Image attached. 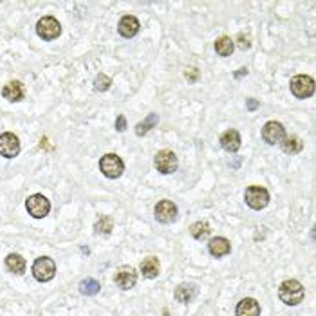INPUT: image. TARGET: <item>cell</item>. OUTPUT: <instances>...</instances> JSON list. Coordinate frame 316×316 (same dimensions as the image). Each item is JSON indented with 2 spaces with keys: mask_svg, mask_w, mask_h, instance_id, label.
I'll list each match as a JSON object with an SVG mask.
<instances>
[{
  "mask_svg": "<svg viewBox=\"0 0 316 316\" xmlns=\"http://www.w3.org/2000/svg\"><path fill=\"white\" fill-rule=\"evenodd\" d=\"M278 296L285 305H298L304 300V285L298 280H285L278 287Z\"/></svg>",
  "mask_w": 316,
  "mask_h": 316,
  "instance_id": "obj_1",
  "label": "cell"
},
{
  "mask_svg": "<svg viewBox=\"0 0 316 316\" xmlns=\"http://www.w3.org/2000/svg\"><path fill=\"white\" fill-rule=\"evenodd\" d=\"M99 170H101V174L105 177H109V179H118L121 177L123 174V170H125V163H123V159L120 156H116V154H105L101 161H99Z\"/></svg>",
  "mask_w": 316,
  "mask_h": 316,
  "instance_id": "obj_2",
  "label": "cell"
},
{
  "mask_svg": "<svg viewBox=\"0 0 316 316\" xmlns=\"http://www.w3.org/2000/svg\"><path fill=\"white\" fill-rule=\"evenodd\" d=\"M33 275L38 282H49L56 275V264L49 256H40L33 264Z\"/></svg>",
  "mask_w": 316,
  "mask_h": 316,
  "instance_id": "obj_3",
  "label": "cell"
},
{
  "mask_svg": "<svg viewBox=\"0 0 316 316\" xmlns=\"http://www.w3.org/2000/svg\"><path fill=\"white\" fill-rule=\"evenodd\" d=\"M26 208L31 217L34 219H44L47 213L51 212V202L47 197H44L42 193H34V195L28 197L26 201Z\"/></svg>",
  "mask_w": 316,
  "mask_h": 316,
  "instance_id": "obj_4",
  "label": "cell"
},
{
  "mask_svg": "<svg viewBox=\"0 0 316 316\" xmlns=\"http://www.w3.org/2000/svg\"><path fill=\"white\" fill-rule=\"evenodd\" d=\"M36 33H38L40 38L55 40L60 36L62 26L55 17H44V18H40L38 24H36Z\"/></svg>",
  "mask_w": 316,
  "mask_h": 316,
  "instance_id": "obj_5",
  "label": "cell"
},
{
  "mask_svg": "<svg viewBox=\"0 0 316 316\" xmlns=\"http://www.w3.org/2000/svg\"><path fill=\"white\" fill-rule=\"evenodd\" d=\"M291 93L296 96V98H309L315 93V80L311 76H305V74H298L291 80Z\"/></svg>",
  "mask_w": 316,
  "mask_h": 316,
  "instance_id": "obj_6",
  "label": "cell"
},
{
  "mask_svg": "<svg viewBox=\"0 0 316 316\" xmlns=\"http://www.w3.org/2000/svg\"><path fill=\"white\" fill-rule=\"evenodd\" d=\"M246 204L253 210H262V208L267 206V202H269V193H267L266 188H262V186H250L248 190H246Z\"/></svg>",
  "mask_w": 316,
  "mask_h": 316,
  "instance_id": "obj_7",
  "label": "cell"
},
{
  "mask_svg": "<svg viewBox=\"0 0 316 316\" xmlns=\"http://www.w3.org/2000/svg\"><path fill=\"white\" fill-rule=\"evenodd\" d=\"M262 139L267 145H280L285 139V128L278 121H267L262 128Z\"/></svg>",
  "mask_w": 316,
  "mask_h": 316,
  "instance_id": "obj_8",
  "label": "cell"
},
{
  "mask_svg": "<svg viewBox=\"0 0 316 316\" xmlns=\"http://www.w3.org/2000/svg\"><path fill=\"white\" fill-rule=\"evenodd\" d=\"M154 164H156V168H158L161 174L164 175L174 174L175 170H177V156H175L172 150H161V152L156 154Z\"/></svg>",
  "mask_w": 316,
  "mask_h": 316,
  "instance_id": "obj_9",
  "label": "cell"
},
{
  "mask_svg": "<svg viewBox=\"0 0 316 316\" xmlns=\"http://www.w3.org/2000/svg\"><path fill=\"white\" fill-rule=\"evenodd\" d=\"M20 152V139L11 132H6L0 136V156L7 159L17 158Z\"/></svg>",
  "mask_w": 316,
  "mask_h": 316,
  "instance_id": "obj_10",
  "label": "cell"
},
{
  "mask_svg": "<svg viewBox=\"0 0 316 316\" xmlns=\"http://www.w3.org/2000/svg\"><path fill=\"white\" fill-rule=\"evenodd\" d=\"M154 213H156V219H158L159 222L170 224L177 219V206H175L172 201H166V199H164V201H159L158 204H156Z\"/></svg>",
  "mask_w": 316,
  "mask_h": 316,
  "instance_id": "obj_11",
  "label": "cell"
},
{
  "mask_svg": "<svg viewBox=\"0 0 316 316\" xmlns=\"http://www.w3.org/2000/svg\"><path fill=\"white\" fill-rule=\"evenodd\" d=\"M114 282L118 284V287L121 289H132L134 285H136L137 282V273L134 267L130 266H123L120 267L118 271H116V277H114Z\"/></svg>",
  "mask_w": 316,
  "mask_h": 316,
  "instance_id": "obj_12",
  "label": "cell"
},
{
  "mask_svg": "<svg viewBox=\"0 0 316 316\" xmlns=\"http://www.w3.org/2000/svg\"><path fill=\"white\" fill-rule=\"evenodd\" d=\"M118 31L123 38H132V36H136L137 31H139V20L136 17H132V15H126L120 20L118 24Z\"/></svg>",
  "mask_w": 316,
  "mask_h": 316,
  "instance_id": "obj_13",
  "label": "cell"
},
{
  "mask_svg": "<svg viewBox=\"0 0 316 316\" xmlns=\"http://www.w3.org/2000/svg\"><path fill=\"white\" fill-rule=\"evenodd\" d=\"M237 316H260V305L255 298H244L240 300L235 311Z\"/></svg>",
  "mask_w": 316,
  "mask_h": 316,
  "instance_id": "obj_14",
  "label": "cell"
},
{
  "mask_svg": "<svg viewBox=\"0 0 316 316\" xmlns=\"http://www.w3.org/2000/svg\"><path fill=\"white\" fill-rule=\"evenodd\" d=\"M240 143H242L240 141V134L237 130H233V128H231V130H226L222 136H221V147H222L226 152H237L240 148Z\"/></svg>",
  "mask_w": 316,
  "mask_h": 316,
  "instance_id": "obj_15",
  "label": "cell"
},
{
  "mask_svg": "<svg viewBox=\"0 0 316 316\" xmlns=\"http://www.w3.org/2000/svg\"><path fill=\"white\" fill-rule=\"evenodd\" d=\"M208 250L212 253L213 256H226L231 251V244H229L228 239H224V237H215V239L210 240V244H208Z\"/></svg>",
  "mask_w": 316,
  "mask_h": 316,
  "instance_id": "obj_16",
  "label": "cell"
},
{
  "mask_svg": "<svg viewBox=\"0 0 316 316\" xmlns=\"http://www.w3.org/2000/svg\"><path fill=\"white\" fill-rule=\"evenodd\" d=\"M2 96L7 101H20L24 98V85L20 82H9L2 89Z\"/></svg>",
  "mask_w": 316,
  "mask_h": 316,
  "instance_id": "obj_17",
  "label": "cell"
},
{
  "mask_svg": "<svg viewBox=\"0 0 316 316\" xmlns=\"http://www.w3.org/2000/svg\"><path fill=\"white\" fill-rule=\"evenodd\" d=\"M195 296H197V287L193 284H181L179 287L175 289V300L181 302V304H190Z\"/></svg>",
  "mask_w": 316,
  "mask_h": 316,
  "instance_id": "obj_18",
  "label": "cell"
},
{
  "mask_svg": "<svg viewBox=\"0 0 316 316\" xmlns=\"http://www.w3.org/2000/svg\"><path fill=\"white\" fill-rule=\"evenodd\" d=\"M6 267L7 271L15 273V275H22L26 271V260L17 253H11V255L6 256Z\"/></svg>",
  "mask_w": 316,
  "mask_h": 316,
  "instance_id": "obj_19",
  "label": "cell"
},
{
  "mask_svg": "<svg viewBox=\"0 0 316 316\" xmlns=\"http://www.w3.org/2000/svg\"><path fill=\"white\" fill-rule=\"evenodd\" d=\"M141 273L145 278H156L159 275V260L156 256H148L141 262Z\"/></svg>",
  "mask_w": 316,
  "mask_h": 316,
  "instance_id": "obj_20",
  "label": "cell"
},
{
  "mask_svg": "<svg viewBox=\"0 0 316 316\" xmlns=\"http://www.w3.org/2000/svg\"><path fill=\"white\" fill-rule=\"evenodd\" d=\"M99 289H101V284H99L98 280H94V278H85V280L80 282V293L85 294V296L98 294Z\"/></svg>",
  "mask_w": 316,
  "mask_h": 316,
  "instance_id": "obj_21",
  "label": "cell"
},
{
  "mask_svg": "<svg viewBox=\"0 0 316 316\" xmlns=\"http://www.w3.org/2000/svg\"><path fill=\"white\" fill-rule=\"evenodd\" d=\"M159 123V116L158 114H148L145 120L141 121V123H137L136 125V134L137 136H145V134H148V130L150 128H154V126Z\"/></svg>",
  "mask_w": 316,
  "mask_h": 316,
  "instance_id": "obj_22",
  "label": "cell"
},
{
  "mask_svg": "<svg viewBox=\"0 0 316 316\" xmlns=\"http://www.w3.org/2000/svg\"><path fill=\"white\" fill-rule=\"evenodd\" d=\"M210 224L208 222H204V221H197V222H193L190 226V233H191V237L193 239H197V240H202V239H206L208 235H210Z\"/></svg>",
  "mask_w": 316,
  "mask_h": 316,
  "instance_id": "obj_23",
  "label": "cell"
},
{
  "mask_svg": "<svg viewBox=\"0 0 316 316\" xmlns=\"http://www.w3.org/2000/svg\"><path fill=\"white\" fill-rule=\"evenodd\" d=\"M233 49H235V44L229 36H221V38L215 42V51H217L221 56H229L233 53Z\"/></svg>",
  "mask_w": 316,
  "mask_h": 316,
  "instance_id": "obj_24",
  "label": "cell"
},
{
  "mask_svg": "<svg viewBox=\"0 0 316 316\" xmlns=\"http://www.w3.org/2000/svg\"><path fill=\"white\" fill-rule=\"evenodd\" d=\"M280 145H282V150L285 154H298L302 152V148H304V143L300 141L298 137H287V139H284Z\"/></svg>",
  "mask_w": 316,
  "mask_h": 316,
  "instance_id": "obj_25",
  "label": "cell"
},
{
  "mask_svg": "<svg viewBox=\"0 0 316 316\" xmlns=\"http://www.w3.org/2000/svg\"><path fill=\"white\" fill-rule=\"evenodd\" d=\"M94 229H96V233H103V235H109L112 229H114V221L107 215H101L98 219V222L94 224Z\"/></svg>",
  "mask_w": 316,
  "mask_h": 316,
  "instance_id": "obj_26",
  "label": "cell"
},
{
  "mask_svg": "<svg viewBox=\"0 0 316 316\" xmlns=\"http://www.w3.org/2000/svg\"><path fill=\"white\" fill-rule=\"evenodd\" d=\"M110 85H112V80H110L107 74H103V72H99L98 76H96V80H94V89H96V91H99V93L109 91Z\"/></svg>",
  "mask_w": 316,
  "mask_h": 316,
  "instance_id": "obj_27",
  "label": "cell"
},
{
  "mask_svg": "<svg viewBox=\"0 0 316 316\" xmlns=\"http://www.w3.org/2000/svg\"><path fill=\"white\" fill-rule=\"evenodd\" d=\"M237 42H239V47H240V49H250V47H251L250 38H248V36H244L242 33H240L239 36H237Z\"/></svg>",
  "mask_w": 316,
  "mask_h": 316,
  "instance_id": "obj_28",
  "label": "cell"
},
{
  "mask_svg": "<svg viewBox=\"0 0 316 316\" xmlns=\"http://www.w3.org/2000/svg\"><path fill=\"white\" fill-rule=\"evenodd\" d=\"M116 130H118V132H125L126 130V120H125V116H123V114H120V116H118V120H116Z\"/></svg>",
  "mask_w": 316,
  "mask_h": 316,
  "instance_id": "obj_29",
  "label": "cell"
},
{
  "mask_svg": "<svg viewBox=\"0 0 316 316\" xmlns=\"http://www.w3.org/2000/svg\"><path fill=\"white\" fill-rule=\"evenodd\" d=\"M185 76L190 80V82H197V78H199V71H197L195 67H190V69H186Z\"/></svg>",
  "mask_w": 316,
  "mask_h": 316,
  "instance_id": "obj_30",
  "label": "cell"
},
{
  "mask_svg": "<svg viewBox=\"0 0 316 316\" xmlns=\"http://www.w3.org/2000/svg\"><path fill=\"white\" fill-rule=\"evenodd\" d=\"M258 107H260V101H258V99H253V98L246 99V109L248 110H256Z\"/></svg>",
  "mask_w": 316,
  "mask_h": 316,
  "instance_id": "obj_31",
  "label": "cell"
},
{
  "mask_svg": "<svg viewBox=\"0 0 316 316\" xmlns=\"http://www.w3.org/2000/svg\"><path fill=\"white\" fill-rule=\"evenodd\" d=\"M244 74H248V69L242 67V69H239V71L235 72V78H240V76H244Z\"/></svg>",
  "mask_w": 316,
  "mask_h": 316,
  "instance_id": "obj_32",
  "label": "cell"
},
{
  "mask_svg": "<svg viewBox=\"0 0 316 316\" xmlns=\"http://www.w3.org/2000/svg\"><path fill=\"white\" fill-rule=\"evenodd\" d=\"M163 316H170V315H168V309H164V311H163Z\"/></svg>",
  "mask_w": 316,
  "mask_h": 316,
  "instance_id": "obj_33",
  "label": "cell"
}]
</instances>
